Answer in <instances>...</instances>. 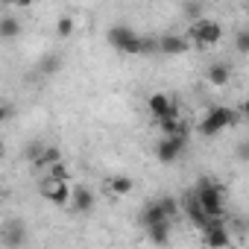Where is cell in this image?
Wrapping results in <instances>:
<instances>
[{
  "label": "cell",
  "mask_w": 249,
  "mask_h": 249,
  "mask_svg": "<svg viewBox=\"0 0 249 249\" xmlns=\"http://www.w3.org/2000/svg\"><path fill=\"white\" fill-rule=\"evenodd\" d=\"M237 111H240V117H249V97H246V100L237 106Z\"/></svg>",
  "instance_id": "obj_25"
},
{
  "label": "cell",
  "mask_w": 249,
  "mask_h": 249,
  "mask_svg": "<svg viewBox=\"0 0 249 249\" xmlns=\"http://www.w3.org/2000/svg\"><path fill=\"white\" fill-rule=\"evenodd\" d=\"M33 3H36V0H15V6H18V9H30Z\"/></svg>",
  "instance_id": "obj_26"
},
{
  "label": "cell",
  "mask_w": 249,
  "mask_h": 249,
  "mask_svg": "<svg viewBox=\"0 0 249 249\" xmlns=\"http://www.w3.org/2000/svg\"><path fill=\"white\" fill-rule=\"evenodd\" d=\"M240 111L237 108H229V106H211L202 120H199V135L205 138H214V135H223L226 129H231L234 123H237Z\"/></svg>",
  "instance_id": "obj_4"
},
{
  "label": "cell",
  "mask_w": 249,
  "mask_h": 249,
  "mask_svg": "<svg viewBox=\"0 0 249 249\" xmlns=\"http://www.w3.org/2000/svg\"><path fill=\"white\" fill-rule=\"evenodd\" d=\"M246 15H249V0H246Z\"/></svg>",
  "instance_id": "obj_28"
},
{
  "label": "cell",
  "mask_w": 249,
  "mask_h": 249,
  "mask_svg": "<svg viewBox=\"0 0 249 249\" xmlns=\"http://www.w3.org/2000/svg\"><path fill=\"white\" fill-rule=\"evenodd\" d=\"M176 214H179V202L173 196H159V199H150L141 208V226L150 229V226H159V223H173Z\"/></svg>",
  "instance_id": "obj_5"
},
{
  "label": "cell",
  "mask_w": 249,
  "mask_h": 249,
  "mask_svg": "<svg viewBox=\"0 0 249 249\" xmlns=\"http://www.w3.org/2000/svg\"><path fill=\"white\" fill-rule=\"evenodd\" d=\"M147 111L153 114V120H161V117H167V114H176V111H179V103H176L173 94L156 91V94L147 97Z\"/></svg>",
  "instance_id": "obj_9"
},
{
  "label": "cell",
  "mask_w": 249,
  "mask_h": 249,
  "mask_svg": "<svg viewBox=\"0 0 249 249\" xmlns=\"http://www.w3.org/2000/svg\"><path fill=\"white\" fill-rule=\"evenodd\" d=\"M194 196H196V202L202 205V211H205L211 220H214V217H226V202H229V194H226V188H223L217 179L202 176V182L196 185Z\"/></svg>",
  "instance_id": "obj_2"
},
{
  "label": "cell",
  "mask_w": 249,
  "mask_h": 249,
  "mask_svg": "<svg viewBox=\"0 0 249 249\" xmlns=\"http://www.w3.org/2000/svg\"><path fill=\"white\" fill-rule=\"evenodd\" d=\"M106 191L111 194V196H129L132 191H135V179L132 176H126V173H114V176H108L106 179Z\"/></svg>",
  "instance_id": "obj_13"
},
{
  "label": "cell",
  "mask_w": 249,
  "mask_h": 249,
  "mask_svg": "<svg viewBox=\"0 0 249 249\" xmlns=\"http://www.w3.org/2000/svg\"><path fill=\"white\" fill-rule=\"evenodd\" d=\"M229 79H231V68H229L226 62H211V65L205 68V82H208V85L223 88V85H229Z\"/></svg>",
  "instance_id": "obj_14"
},
{
  "label": "cell",
  "mask_w": 249,
  "mask_h": 249,
  "mask_svg": "<svg viewBox=\"0 0 249 249\" xmlns=\"http://www.w3.org/2000/svg\"><path fill=\"white\" fill-rule=\"evenodd\" d=\"M21 21L15 18V15H3V18H0V38H3V41H15L18 36H21Z\"/></svg>",
  "instance_id": "obj_15"
},
{
  "label": "cell",
  "mask_w": 249,
  "mask_h": 249,
  "mask_svg": "<svg viewBox=\"0 0 249 249\" xmlns=\"http://www.w3.org/2000/svg\"><path fill=\"white\" fill-rule=\"evenodd\" d=\"M156 123H159V132H161V135H182V138H191V126H188V120L182 117V111L167 114V117H161V120H156Z\"/></svg>",
  "instance_id": "obj_11"
},
{
  "label": "cell",
  "mask_w": 249,
  "mask_h": 249,
  "mask_svg": "<svg viewBox=\"0 0 249 249\" xmlns=\"http://www.w3.org/2000/svg\"><path fill=\"white\" fill-rule=\"evenodd\" d=\"M237 156H240L243 161H249V141H246V144H240V150H237Z\"/></svg>",
  "instance_id": "obj_24"
},
{
  "label": "cell",
  "mask_w": 249,
  "mask_h": 249,
  "mask_svg": "<svg viewBox=\"0 0 249 249\" xmlns=\"http://www.w3.org/2000/svg\"><path fill=\"white\" fill-rule=\"evenodd\" d=\"M170 226H173V223H159V226H150V229H144V231L150 234L153 243H167V240H170Z\"/></svg>",
  "instance_id": "obj_18"
},
{
  "label": "cell",
  "mask_w": 249,
  "mask_h": 249,
  "mask_svg": "<svg viewBox=\"0 0 249 249\" xmlns=\"http://www.w3.org/2000/svg\"><path fill=\"white\" fill-rule=\"evenodd\" d=\"M234 53L249 56V30H240V33L234 36Z\"/></svg>",
  "instance_id": "obj_21"
},
{
  "label": "cell",
  "mask_w": 249,
  "mask_h": 249,
  "mask_svg": "<svg viewBox=\"0 0 249 249\" xmlns=\"http://www.w3.org/2000/svg\"><path fill=\"white\" fill-rule=\"evenodd\" d=\"M38 196H41L44 202L56 205V208H65V205H71L73 185H71V182H65V179H56V176L41 173V179H38Z\"/></svg>",
  "instance_id": "obj_6"
},
{
  "label": "cell",
  "mask_w": 249,
  "mask_h": 249,
  "mask_svg": "<svg viewBox=\"0 0 249 249\" xmlns=\"http://www.w3.org/2000/svg\"><path fill=\"white\" fill-rule=\"evenodd\" d=\"M44 147H47V144H41V141L30 144V147H27V159H30V161H36V159L41 156V150H44Z\"/></svg>",
  "instance_id": "obj_22"
},
{
  "label": "cell",
  "mask_w": 249,
  "mask_h": 249,
  "mask_svg": "<svg viewBox=\"0 0 249 249\" xmlns=\"http://www.w3.org/2000/svg\"><path fill=\"white\" fill-rule=\"evenodd\" d=\"M41 173L56 176V179H65V182H71V179H73V173H71V167L65 164V159H59L56 164H50V167H47V170H41Z\"/></svg>",
  "instance_id": "obj_19"
},
{
  "label": "cell",
  "mask_w": 249,
  "mask_h": 249,
  "mask_svg": "<svg viewBox=\"0 0 249 249\" xmlns=\"http://www.w3.org/2000/svg\"><path fill=\"white\" fill-rule=\"evenodd\" d=\"M185 36L191 38L194 47H199V50H211V47H217V44L223 41L226 33H223V24L214 21V18H194V21L188 24Z\"/></svg>",
  "instance_id": "obj_3"
},
{
  "label": "cell",
  "mask_w": 249,
  "mask_h": 249,
  "mask_svg": "<svg viewBox=\"0 0 249 249\" xmlns=\"http://www.w3.org/2000/svg\"><path fill=\"white\" fill-rule=\"evenodd\" d=\"M59 159H62V150L50 144V147H44V150H41V156H38V159H36L33 164H36L38 170H47V167H50V164H56Z\"/></svg>",
  "instance_id": "obj_17"
},
{
  "label": "cell",
  "mask_w": 249,
  "mask_h": 249,
  "mask_svg": "<svg viewBox=\"0 0 249 249\" xmlns=\"http://www.w3.org/2000/svg\"><path fill=\"white\" fill-rule=\"evenodd\" d=\"M188 141L191 138H182V135H161L156 141V159L161 164H176L182 159V153L188 150Z\"/></svg>",
  "instance_id": "obj_7"
},
{
  "label": "cell",
  "mask_w": 249,
  "mask_h": 249,
  "mask_svg": "<svg viewBox=\"0 0 249 249\" xmlns=\"http://www.w3.org/2000/svg\"><path fill=\"white\" fill-rule=\"evenodd\" d=\"M73 30H76L73 18H71V15H62V18H59V24H56V38H71V36H73Z\"/></svg>",
  "instance_id": "obj_20"
},
{
  "label": "cell",
  "mask_w": 249,
  "mask_h": 249,
  "mask_svg": "<svg viewBox=\"0 0 249 249\" xmlns=\"http://www.w3.org/2000/svg\"><path fill=\"white\" fill-rule=\"evenodd\" d=\"M24 240H27V231H24V226H21V223H12V226H6L3 237H0V243H3V246H9V249L21 246Z\"/></svg>",
  "instance_id": "obj_16"
},
{
  "label": "cell",
  "mask_w": 249,
  "mask_h": 249,
  "mask_svg": "<svg viewBox=\"0 0 249 249\" xmlns=\"http://www.w3.org/2000/svg\"><path fill=\"white\" fill-rule=\"evenodd\" d=\"M71 208H73L76 214H91V211H94V191H91L88 185H73Z\"/></svg>",
  "instance_id": "obj_12"
},
{
  "label": "cell",
  "mask_w": 249,
  "mask_h": 249,
  "mask_svg": "<svg viewBox=\"0 0 249 249\" xmlns=\"http://www.w3.org/2000/svg\"><path fill=\"white\" fill-rule=\"evenodd\" d=\"M185 15H188L191 21H194V18H202V15H199V3H188V6H185Z\"/></svg>",
  "instance_id": "obj_23"
},
{
  "label": "cell",
  "mask_w": 249,
  "mask_h": 249,
  "mask_svg": "<svg viewBox=\"0 0 249 249\" xmlns=\"http://www.w3.org/2000/svg\"><path fill=\"white\" fill-rule=\"evenodd\" d=\"M156 44H159V53H164V56H182V53H188V47H194L185 33H164Z\"/></svg>",
  "instance_id": "obj_10"
},
{
  "label": "cell",
  "mask_w": 249,
  "mask_h": 249,
  "mask_svg": "<svg viewBox=\"0 0 249 249\" xmlns=\"http://www.w3.org/2000/svg\"><path fill=\"white\" fill-rule=\"evenodd\" d=\"M106 38H108V44H111L117 53H123V56H144V53L159 50V44H156V41L144 38L141 33H135V30H132V27H126V24L108 27Z\"/></svg>",
  "instance_id": "obj_1"
},
{
  "label": "cell",
  "mask_w": 249,
  "mask_h": 249,
  "mask_svg": "<svg viewBox=\"0 0 249 249\" xmlns=\"http://www.w3.org/2000/svg\"><path fill=\"white\" fill-rule=\"evenodd\" d=\"M202 243L205 246H229L234 237L229 234V226H226V217H214V220H208L202 229Z\"/></svg>",
  "instance_id": "obj_8"
},
{
  "label": "cell",
  "mask_w": 249,
  "mask_h": 249,
  "mask_svg": "<svg viewBox=\"0 0 249 249\" xmlns=\"http://www.w3.org/2000/svg\"><path fill=\"white\" fill-rule=\"evenodd\" d=\"M3 3H6V6H15V0H3Z\"/></svg>",
  "instance_id": "obj_27"
}]
</instances>
